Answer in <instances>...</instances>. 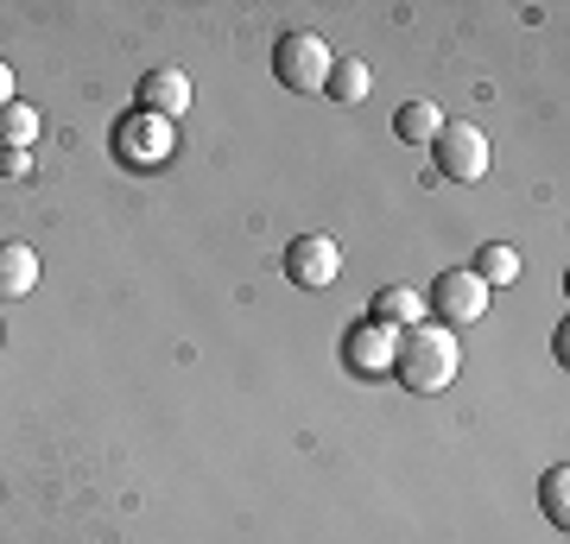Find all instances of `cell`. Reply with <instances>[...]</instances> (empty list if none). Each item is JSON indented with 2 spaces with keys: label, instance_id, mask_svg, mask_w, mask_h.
<instances>
[{
  "label": "cell",
  "instance_id": "6da1fadb",
  "mask_svg": "<svg viewBox=\"0 0 570 544\" xmlns=\"http://www.w3.org/2000/svg\"><path fill=\"white\" fill-rule=\"evenodd\" d=\"M463 367V348H456V329L444 323H412L393 336V374L406 380V393H444Z\"/></svg>",
  "mask_w": 570,
  "mask_h": 544
},
{
  "label": "cell",
  "instance_id": "7a4b0ae2",
  "mask_svg": "<svg viewBox=\"0 0 570 544\" xmlns=\"http://www.w3.org/2000/svg\"><path fill=\"white\" fill-rule=\"evenodd\" d=\"M431 159H438V178H450V184L489 178V133L475 121H444L438 140H431Z\"/></svg>",
  "mask_w": 570,
  "mask_h": 544
},
{
  "label": "cell",
  "instance_id": "3957f363",
  "mask_svg": "<svg viewBox=\"0 0 570 544\" xmlns=\"http://www.w3.org/2000/svg\"><path fill=\"white\" fill-rule=\"evenodd\" d=\"M330 44L317 39V32H285L279 44H273V77H279V89H292V96H311V89H324L330 77Z\"/></svg>",
  "mask_w": 570,
  "mask_h": 544
},
{
  "label": "cell",
  "instance_id": "277c9868",
  "mask_svg": "<svg viewBox=\"0 0 570 544\" xmlns=\"http://www.w3.org/2000/svg\"><path fill=\"white\" fill-rule=\"evenodd\" d=\"M425 304L438 310V323H444V329H456V323L489 317V285L475 279L469 266H450V273H438V285L425 291Z\"/></svg>",
  "mask_w": 570,
  "mask_h": 544
},
{
  "label": "cell",
  "instance_id": "5b68a950",
  "mask_svg": "<svg viewBox=\"0 0 570 544\" xmlns=\"http://www.w3.org/2000/svg\"><path fill=\"white\" fill-rule=\"evenodd\" d=\"M336 273H343V247L330 241V235H298V241L285 247V279L292 285L324 291V285H336Z\"/></svg>",
  "mask_w": 570,
  "mask_h": 544
},
{
  "label": "cell",
  "instance_id": "8992f818",
  "mask_svg": "<svg viewBox=\"0 0 570 544\" xmlns=\"http://www.w3.org/2000/svg\"><path fill=\"white\" fill-rule=\"evenodd\" d=\"M171 146H178V133H171V121H159V115H134V121H121V152L134 165H159L171 159Z\"/></svg>",
  "mask_w": 570,
  "mask_h": 544
},
{
  "label": "cell",
  "instance_id": "52a82bcc",
  "mask_svg": "<svg viewBox=\"0 0 570 544\" xmlns=\"http://www.w3.org/2000/svg\"><path fill=\"white\" fill-rule=\"evenodd\" d=\"M140 108L159 115V121H178L184 108H190V77H184V70H146L140 77Z\"/></svg>",
  "mask_w": 570,
  "mask_h": 544
},
{
  "label": "cell",
  "instance_id": "ba28073f",
  "mask_svg": "<svg viewBox=\"0 0 570 544\" xmlns=\"http://www.w3.org/2000/svg\"><path fill=\"white\" fill-rule=\"evenodd\" d=\"M348 367H362V374H387L393 367V329L381 323H362V329H348Z\"/></svg>",
  "mask_w": 570,
  "mask_h": 544
},
{
  "label": "cell",
  "instance_id": "9c48e42d",
  "mask_svg": "<svg viewBox=\"0 0 570 544\" xmlns=\"http://www.w3.org/2000/svg\"><path fill=\"white\" fill-rule=\"evenodd\" d=\"M425 317V291H412V285H387V291H374V317L367 323H381V329H412V323Z\"/></svg>",
  "mask_w": 570,
  "mask_h": 544
},
{
  "label": "cell",
  "instance_id": "30bf717a",
  "mask_svg": "<svg viewBox=\"0 0 570 544\" xmlns=\"http://www.w3.org/2000/svg\"><path fill=\"white\" fill-rule=\"evenodd\" d=\"M39 285V254L26 241H0V298H26Z\"/></svg>",
  "mask_w": 570,
  "mask_h": 544
},
{
  "label": "cell",
  "instance_id": "8fae6325",
  "mask_svg": "<svg viewBox=\"0 0 570 544\" xmlns=\"http://www.w3.org/2000/svg\"><path fill=\"white\" fill-rule=\"evenodd\" d=\"M438 127H444L438 101H400V115H393V133H400L406 146H431L438 140Z\"/></svg>",
  "mask_w": 570,
  "mask_h": 544
},
{
  "label": "cell",
  "instance_id": "7c38bea8",
  "mask_svg": "<svg viewBox=\"0 0 570 544\" xmlns=\"http://www.w3.org/2000/svg\"><path fill=\"white\" fill-rule=\"evenodd\" d=\"M469 273L489 285V291H494V285H513V279H520V254H513L508 241H489L482 254H475V266H469Z\"/></svg>",
  "mask_w": 570,
  "mask_h": 544
},
{
  "label": "cell",
  "instance_id": "4fadbf2b",
  "mask_svg": "<svg viewBox=\"0 0 570 544\" xmlns=\"http://www.w3.org/2000/svg\"><path fill=\"white\" fill-rule=\"evenodd\" d=\"M324 96L330 101H362L367 96V63L362 58H336L324 77Z\"/></svg>",
  "mask_w": 570,
  "mask_h": 544
},
{
  "label": "cell",
  "instance_id": "5bb4252c",
  "mask_svg": "<svg viewBox=\"0 0 570 544\" xmlns=\"http://www.w3.org/2000/svg\"><path fill=\"white\" fill-rule=\"evenodd\" d=\"M32 140H39V115H32L26 101H7V108H0V146L26 152Z\"/></svg>",
  "mask_w": 570,
  "mask_h": 544
},
{
  "label": "cell",
  "instance_id": "9a60e30c",
  "mask_svg": "<svg viewBox=\"0 0 570 544\" xmlns=\"http://www.w3.org/2000/svg\"><path fill=\"white\" fill-rule=\"evenodd\" d=\"M570 468L558 463V468H546V482H539V506H546V520L551 525H570Z\"/></svg>",
  "mask_w": 570,
  "mask_h": 544
},
{
  "label": "cell",
  "instance_id": "2e32d148",
  "mask_svg": "<svg viewBox=\"0 0 570 544\" xmlns=\"http://www.w3.org/2000/svg\"><path fill=\"white\" fill-rule=\"evenodd\" d=\"M7 101H13V70L0 63V108H7Z\"/></svg>",
  "mask_w": 570,
  "mask_h": 544
},
{
  "label": "cell",
  "instance_id": "e0dca14e",
  "mask_svg": "<svg viewBox=\"0 0 570 544\" xmlns=\"http://www.w3.org/2000/svg\"><path fill=\"white\" fill-rule=\"evenodd\" d=\"M0 343H7V336H0Z\"/></svg>",
  "mask_w": 570,
  "mask_h": 544
}]
</instances>
